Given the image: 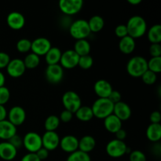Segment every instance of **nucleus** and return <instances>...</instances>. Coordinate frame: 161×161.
<instances>
[{
  "label": "nucleus",
  "instance_id": "obj_34",
  "mask_svg": "<svg viewBox=\"0 0 161 161\" xmlns=\"http://www.w3.org/2000/svg\"><path fill=\"white\" fill-rule=\"evenodd\" d=\"M31 41L29 40L28 39L26 38H23V39H19L18 42H17V50H18L20 53H28L31 50Z\"/></svg>",
  "mask_w": 161,
  "mask_h": 161
},
{
  "label": "nucleus",
  "instance_id": "obj_13",
  "mask_svg": "<svg viewBox=\"0 0 161 161\" xmlns=\"http://www.w3.org/2000/svg\"><path fill=\"white\" fill-rule=\"evenodd\" d=\"M8 120L15 127L22 125L26 119V112L21 106L12 107L7 113Z\"/></svg>",
  "mask_w": 161,
  "mask_h": 161
},
{
  "label": "nucleus",
  "instance_id": "obj_33",
  "mask_svg": "<svg viewBox=\"0 0 161 161\" xmlns=\"http://www.w3.org/2000/svg\"><path fill=\"white\" fill-rule=\"evenodd\" d=\"M148 70L157 74L161 72V57L151 58L147 62Z\"/></svg>",
  "mask_w": 161,
  "mask_h": 161
},
{
  "label": "nucleus",
  "instance_id": "obj_4",
  "mask_svg": "<svg viewBox=\"0 0 161 161\" xmlns=\"http://www.w3.org/2000/svg\"><path fill=\"white\" fill-rule=\"evenodd\" d=\"M69 30L71 36L76 40L86 39L91 33L87 20L84 19H78L72 21Z\"/></svg>",
  "mask_w": 161,
  "mask_h": 161
},
{
  "label": "nucleus",
  "instance_id": "obj_39",
  "mask_svg": "<svg viewBox=\"0 0 161 161\" xmlns=\"http://www.w3.org/2000/svg\"><path fill=\"white\" fill-rule=\"evenodd\" d=\"M8 142H9L13 146H14L17 149H20V148H21L22 146H23V138H21V137L19 135H17V134L14 135V136H13Z\"/></svg>",
  "mask_w": 161,
  "mask_h": 161
},
{
  "label": "nucleus",
  "instance_id": "obj_18",
  "mask_svg": "<svg viewBox=\"0 0 161 161\" xmlns=\"http://www.w3.org/2000/svg\"><path fill=\"white\" fill-rule=\"evenodd\" d=\"M113 114H114L123 122V121H126L130 118L131 108H130V105H127L126 102L121 101L118 103L114 104Z\"/></svg>",
  "mask_w": 161,
  "mask_h": 161
},
{
  "label": "nucleus",
  "instance_id": "obj_35",
  "mask_svg": "<svg viewBox=\"0 0 161 161\" xmlns=\"http://www.w3.org/2000/svg\"><path fill=\"white\" fill-rule=\"evenodd\" d=\"M93 64H94V60L90 54L80 57L78 66L80 69H83V70H87L92 67Z\"/></svg>",
  "mask_w": 161,
  "mask_h": 161
},
{
  "label": "nucleus",
  "instance_id": "obj_8",
  "mask_svg": "<svg viewBox=\"0 0 161 161\" xmlns=\"http://www.w3.org/2000/svg\"><path fill=\"white\" fill-rule=\"evenodd\" d=\"M127 146L124 141L113 139L108 142L106 145L105 150L107 154L112 158H120L126 154Z\"/></svg>",
  "mask_w": 161,
  "mask_h": 161
},
{
  "label": "nucleus",
  "instance_id": "obj_22",
  "mask_svg": "<svg viewBox=\"0 0 161 161\" xmlns=\"http://www.w3.org/2000/svg\"><path fill=\"white\" fill-rule=\"evenodd\" d=\"M96 146V141L91 135H85L79 140V148L80 151L89 154L92 152Z\"/></svg>",
  "mask_w": 161,
  "mask_h": 161
},
{
  "label": "nucleus",
  "instance_id": "obj_5",
  "mask_svg": "<svg viewBox=\"0 0 161 161\" xmlns=\"http://www.w3.org/2000/svg\"><path fill=\"white\" fill-rule=\"evenodd\" d=\"M62 104L64 109L71 112L74 114L82 106L81 98L75 91H66L62 96Z\"/></svg>",
  "mask_w": 161,
  "mask_h": 161
},
{
  "label": "nucleus",
  "instance_id": "obj_41",
  "mask_svg": "<svg viewBox=\"0 0 161 161\" xmlns=\"http://www.w3.org/2000/svg\"><path fill=\"white\" fill-rule=\"evenodd\" d=\"M115 34L117 37L120 38V39L128 36L126 25H119L118 26H116L115 28Z\"/></svg>",
  "mask_w": 161,
  "mask_h": 161
},
{
  "label": "nucleus",
  "instance_id": "obj_27",
  "mask_svg": "<svg viewBox=\"0 0 161 161\" xmlns=\"http://www.w3.org/2000/svg\"><path fill=\"white\" fill-rule=\"evenodd\" d=\"M91 44L86 39H80L76 40L74 45V51L80 57L88 55L91 52Z\"/></svg>",
  "mask_w": 161,
  "mask_h": 161
},
{
  "label": "nucleus",
  "instance_id": "obj_11",
  "mask_svg": "<svg viewBox=\"0 0 161 161\" xmlns=\"http://www.w3.org/2000/svg\"><path fill=\"white\" fill-rule=\"evenodd\" d=\"M80 56L73 50H68L61 54L59 64L66 69H72L78 66Z\"/></svg>",
  "mask_w": 161,
  "mask_h": 161
},
{
  "label": "nucleus",
  "instance_id": "obj_21",
  "mask_svg": "<svg viewBox=\"0 0 161 161\" xmlns=\"http://www.w3.org/2000/svg\"><path fill=\"white\" fill-rule=\"evenodd\" d=\"M104 126L108 132L115 134L122 128V121L114 114H111L104 119Z\"/></svg>",
  "mask_w": 161,
  "mask_h": 161
},
{
  "label": "nucleus",
  "instance_id": "obj_28",
  "mask_svg": "<svg viewBox=\"0 0 161 161\" xmlns=\"http://www.w3.org/2000/svg\"><path fill=\"white\" fill-rule=\"evenodd\" d=\"M89 28L91 30V32L97 33L98 31H102L105 26V20L101 16L94 15L90 18L87 21Z\"/></svg>",
  "mask_w": 161,
  "mask_h": 161
},
{
  "label": "nucleus",
  "instance_id": "obj_7",
  "mask_svg": "<svg viewBox=\"0 0 161 161\" xmlns=\"http://www.w3.org/2000/svg\"><path fill=\"white\" fill-rule=\"evenodd\" d=\"M83 2L82 0H61L58 3V6L64 16L75 15L82 9Z\"/></svg>",
  "mask_w": 161,
  "mask_h": 161
},
{
  "label": "nucleus",
  "instance_id": "obj_42",
  "mask_svg": "<svg viewBox=\"0 0 161 161\" xmlns=\"http://www.w3.org/2000/svg\"><path fill=\"white\" fill-rule=\"evenodd\" d=\"M10 60V57L7 53L0 51V69L6 68Z\"/></svg>",
  "mask_w": 161,
  "mask_h": 161
},
{
  "label": "nucleus",
  "instance_id": "obj_26",
  "mask_svg": "<svg viewBox=\"0 0 161 161\" xmlns=\"http://www.w3.org/2000/svg\"><path fill=\"white\" fill-rule=\"evenodd\" d=\"M74 114L75 115L77 119L82 122H89L94 118L91 107L87 105H82Z\"/></svg>",
  "mask_w": 161,
  "mask_h": 161
},
{
  "label": "nucleus",
  "instance_id": "obj_23",
  "mask_svg": "<svg viewBox=\"0 0 161 161\" xmlns=\"http://www.w3.org/2000/svg\"><path fill=\"white\" fill-rule=\"evenodd\" d=\"M135 47H136L135 39L130 36H127L120 39L119 42V50L124 54H130L133 53L134 50H135Z\"/></svg>",
  "mask_w": 161,
  "mask_h": 161
},
{
  "label": "nucleus",
  "instance_id": "obj_38",
  "mask_svg": "<svg viewBox=\"0 0 161 161\" xmlns=\"http://www.w3.org/2000/svg\"><path fill=\"white\" fill-rule=\"evenodd\" d=\"M146 156L140 150L131 151L129 157V161H146Z\"/></svg>",
  "mask_w": 161,
  "mask_h": 161
},
{
  "label": "nucleus",
  "instance_id": "obj_29",
  "mask_svg": "<svg viewBox=\"0 0 161 161\" xmlns=\"http://www.w3.org/2000/svg\"><path fill=\"white\" fill-rule=\"evenodd\" d=\"M147 37L152 44L160 43L161 42V25L159 24L153 25L147 31Z\"/></svg>",
  "mask_w": 161,
  "mask_h": 161
},
{
  "label": "nucleus",
  "instance_id": "obj_24",
  "mask_svg": "<svg viewBox=\"0 0 161 161\" xmlns=\"http://www.w3.org/2000/svg\"><path fill=\"white\" fill-rule=\"evenodd\" d=\"M146 138L152 142H158L161 139L160 124H150L146 129Z\"/></svg>",
  "mask_w": 161,
  "mask_h": 161
},
{
  "label": "nucleus",
  "instance_id": "obj_36",
  "mask_svg": "<svg viewBox=\"0 0 161 161\" xmlns=\"http://www.w3.org/2000/svg\"><path fill=\"white\" fill-rule=\"evenodd\" d=\"M142 80L144 82V83L147 85H153L157 82V75L154 72L151 71L147 70L142 75Z\"/></svg>",
  "mask_w": 161,
  "mask_h": 161
},
{
  "label": "nucleus",
  "instance_id": "obj_49",
  "mask_svg": "<svg viewBox=\"0 0 161 161\" xmlns=\"http://www.w3.org/2000/svg\"><path fill=\"white\" fill-rule=\"evenodd\" d=\"M115 135H116V139L124 142V139L127 138V132L125 130L121 128L116 133H115Z\"/></svg>",
  "mask_w": 161,
  "mask_h": 161
},
{
  "label": "nucleus",
  "instance_id": "obj_20",
  "mask_svg": "<svg viewBox=\"0 0 161 161\" xmlns=\"http://www.w3.org/2000/svg\"><path fill=\"white\" fill-rule=\"evenodd\" d=\"M17 134V127L11 124L8 119L0 121V139L9 141Z\"/></svg>",
  "mask_w": 161,
  "mask_h": 161
},
{
  "label": "nucleus",
  "instance_id": "obj_2",
  "mask_svg": "<svg viewBox=\"0 0 161 161\" xmlns=\"http://www.w3.org/2000/svg\"><path fill=\"white\" fill-rule=\"evenodd\" d=\"M148 61L142 56L130 58L127 64V72L134 78H139L148 70Z\"/></svg>",
  "mask_w": 161,
  "mask_h": 161
},
{
  "label": "nucleus",
  "instance_id": "obj_52",
  "mask_svg": "<svg viewBox=\"0 0 161 161\" xmlns=\"http://www.w3.org/2000/svg\"><path fill=\"white\" fill-rule=\"evenodd\" d=\"M127 3L131 5H138L142 3L141 0H127Z\"/></svg>",
  "mask_w": 161,
  "mask_h": 161
},
{
  "label": "nucleus",
  "instance_id": "obj_3",
  "mask_svg": "<svg viewBox=\"0 0 161 161\" xmlns=\"http://www.w3.org/2000/svg\"><path fill=\"white\" fill-rule=\"evenodd\" d=\"M114 104L112 103L108 98H97L94 101L91 106L94 117L98 119H105L113 113Z\"/></svg>",
  "mask_w": 161,
  "mask_h": 161
},
{
  "label": "nucleus",
  "instance_id": "obj_6",
  "mask_svg": "<svg viewBox=\"0 0 161 161\" xmlns=\"http://www.w3.org/2000/svg\"><path fill=\"white\" fill-rule=\"evenodd\" d=\"M23 146L28 153H36L42 147V137L35 131L28 132L23 138Z\"/></svg>",
  "mask_w": 161,
  "mask_h": 161
},
{
  "label": "nucleus",
  "instance_id": "obj_15",
  "mask_svg": "<svg viewBox=\"0 0 161 161\" xmlns=\"http://www.w3.org/2000/svg\"><path fill=\"white\" fill-rule=\"evenodd\" d=\"M59 146L66 153H72L78 150L79 139L73 135H65L60 139Z\"/></svg>",
  "mask_w": 161,
  "mask_h": 161
},
{
  "label": "nucleus",
  "instance_id": "obj_37",
  "mask_svg": "<svg viewBox=\"0 0 161 161\" xmlns=\"http://www.w3.org/2000/svg\"><path fill=\"white\" fill-rule=\"evenodd\" d=\"M10 98V91L6 86L0 87V105H5Z\"/></svg>",
  "mask_w": 161,
  "mask_h": 161
},
{
  "label": "nucleus",
  "instance_id": "obj_50",
  "mask_svg": "<svg viewBox=\"0 0 161 161\" xmlns=\"http://www.w3.org/2000/svg\"><path fill=\"white\" fill-rule=\"evenodd\" d=\"M7 110L5 108L4 105H0V121L6 119V117H7Z\"/></svg>",
  "mask_w": 161,
  "mask_h": 161
},
{
  "label": "nucleus",
  "instance_id": "obj_45",
  "mask_svg": "<svg viewBox=\"0 0 161 161\" xmlns=\"http://www.w3.org/2000/svg\"><path fill=\"white\" fill-rule=\"evenodd\" d=\"M150 122L151 124H160L161 115L160 111H153L150 115Z\"/></svg>",
  "mask_w": 161,
  "mask_h": 161
},
{
  "label": "nucleus",
  "instance_id": "obj_32",
  "mask_svg": "<svg viewBox=\"0 0 161 161\" xmlns=\"http://www.w3.org/2000/svg\"><path fill=\"white\" fill-rule=\"evenodd\" d=\"M66 161H91V159L89 154L78 149L75 152L69 154Z\"/></svg>",
  "mask_w": 161,
  "mask_h": 161
},
{
  "label": "nucleus",
  "instance_id": "obj_43",
  "mask_svg": "<svg viewBox=\"0 0 161 161\" xmlns=\"http://www.w3.org/2000/svg\"><path fill=\"white\" fill-rule=\"evenodd\" d=\"M72 118H73V113L65 109L63 110V111L61 112L59 116L60 121H61V122L63 123L70 122L72 119Z\"/></svg>",
  "mask_w": 161,
  "mask_h": 161
},
{
  "label": "nucleus",
  "instance_id": "obj_44",
  "mask_svg": "<svg viewBox=\"0 0 161 161\" xmlns=\"http://www.w3.org/2000/svg\"><path fill=\"white\" fill-rule=\"evenodd\" d=\"M108 100L113 104H116L118 102H121V99H122V96H121V94L117 91H114L113 90L112 91V93L110 94V95L108 96Z\"/></svg>",
  "mask_w": 161,
  "mask_h": 161
},
{
  "label": "nucleus",
  "instance_id": "obj_51",
  "mask_svg": "<svg viewBox=\"0 0 161 161\" xmlns=\"http://www.w3.org/2000/svg\"><path fill=\"white\" fill-rule=\"evenodd\" d=\"M5 82H6V77H5L4 74L0 71V87L4 86Z\"/></svg>",
  "mask_w": 161,
  "mask_h": 161
},
{
  "label": "nucleus",
  "instance_id": "obj_47",
  "mask_svg": "<svg viewBox=\"0 0 161 161\" xmlns=\"http://www.w3.org/2000/svg\"><path fill=\"white\" fill-rule=\"evenodd\" d=\"M20 161H41L38 158L37 155L33 153H28L21 158Z\"/></svg>",
  "mask_w": 161,
  "mask_h": 161
},
{
  "label": "nucleus",
  "instance_id": "obj_30",
  "mask_svg": "<svg viewBox=\"0 0 161 161\" xmlns=\"http://www.w3.org/2000/svg\"><path fill=\"white\" fill-rule=\"evenodd\" d=\"M60 119L55 115H50L46 119L44 122V127L46 131H55L60 125Z\"/></svg>",
  "mask_w": 161,
  "mask_h": 161
},
{
  "label": "nucleus",
  "instance_id": "obj_9",
  "mask_svg": "<svg viewBox=\"0 0 161 161\" xmlns=\"http://www.w3.org/2000/svg\"><path fill=\"white\" fill-rule=\"evenodd\" d=\"M45 76L50 83L58 84L64 77V69L59 64L47 65L45 71Z\"/></svg>",
  "mask_w": 161,
  "mask_h": 161
},
{
  "label": "nucleus",
  "instance_id": "obj_12",
  "mask_svg": "<svg viewBox=\"0 0 161 161\" xmlns=\"http://www.w3.org/2000/svg\"><path fill=\"white\" fill-rule=\"evenodd\" d=\"M6 69L7 74L12 78H19L22 76L26 71L23 60L20 58L10 60Z\"/></svg>",
  "mask_w": 161,
  "mask_h": 161
},
{
  "label": "nucleus",
  "instance_id": "obj_48",
  "mask_svg": "<svg viewBox=\"0 0 161 161\" xmlns=\"http://www.w3.org/2000/svg\"><path fill=\"white\" fill-rule=\"evenodd\" d=\"M72 23V21L71 20V17H69V16H64L61 19V25L64 28H69Z\"/></svg>",
  "mask_w": 161,
  "mask_h": 161
},
{
  "label": "nucleus",
  "instance_id": "obj_25",
  "mask_svg": "<svg viewBox=\"0 0 161 161\" xmlns=\"http://www.w3.org/2000/svg\"><path fill=\"white\" fill-rule=\"evenodd\" d=\"M61 54H62V52L58 47H51L44 56L47 65L59 64Z\"/></svg>",
  "mask_w": 161,
  "mask_h": 161
},
{
  "label": "nucleus",
  "instance_id": "obj_31",
  "mask_svg": "<svg viewBox=\"0 0 161 161\" xmlns=\"http://www.w3.org/2000/svg\"><path fill=\"white\" fill-rule=\"evenodd\" d=\"M23 61L26 69H36V68L39 66V63H40V57H39L38 55L35 54L33 53H30L26 55Z\"/></svg>",
  "mask_w": 161,
  "mask_h": 161
},
{
  "label": "nucleus",
  "instance_id": "obj_40",
  "mask_svg": "<svg viewBox=\"0 0 161 161\" xmlns=\"http://www.w3.org/2000/svg\"><path fill=\"white\" fill-rule=\"evenodd\" d=\"M149 53L152 58H157L161 56V45L160 43L151 44L149 47Z\"/></svg>",
  "mask_w": 161,
  "mask_h": 161
},
{
  "label": "nucleus",
  "instance_id": "obj_46",
  "mask_svg": "<svg viewBox=\"0 0 161 161\" xmlns=\"http://www.w3.org/2000/svg\"><path fill=\"white\" fill-rule=\"evenodd\" d=\"M36 154L37 155L38 158L42 161L44 160H47V159L48 158L49 151L47 150V149H44L43 147H42L40 149H39V150L36 153Z\"/></svg>",
  "mask_w": 161,
  "mask_h": 161
},
{
  "label": "nucleus",
  "instance_id": "obj_19",
  "mask_svg": "<svg viewBox=\"0 0 161 161\" xmlns=\"http://www.w3.org/2000/svg\"><path fill=\"white\" fill-rule=\"evenodd\" d=\"M17 149L8 141L0 142V158L3 160L11 161L16 158Z\"/></svg>",
  "mask_w": 161,
  "mask_h": 161
},
{
  "label": "nucleus",
  "instance_id": "obj_10",
  "mask_svg": "<svg viewBox=\"0 0 161 161\" xmlns=\"http://www.w3.org/2000/svg\"><path fill=\"white\" fill-rule=\"evenodd\" d=\"M51 47V42L48 39L45 37H39L31 42V53L39 57L45 56Z\"/></svg>",
  "mask_w": 161,
  "mask_h": 161
},
{
  "label": "nucleus",
  "instance_id": "obj_17",
  "mask_svg": "<svg viewBox=\"0 0 161 161\" xmlns=\"http://www.w3.org/2000/svg\"><path fill=\"white\" fill-rule=\"evenodd\" d=\"M94 90L98 98H108L113 91L111 83L105 80H99L96 81Z\"/></svg>",
  "mask_w": 161,
  "mask_h": 161
},
{
  "label": "nucleus",
  "instance_id": "obj_14",
  "mask_svg": "<svg viewBox=\"0 0 161 161\" xmlns=\"http://www.w3.org/2000/svg\"><path fill=\"white\" fill-rule=\"evenodd\" d=\"M41 137H42V147L47 149L49 152L55 150L59 146L61 138L57 132L46 131Z\"/></svg>",
  "mask_w": 161,
  "mask_h": 161
},
{
  "label": "nucleus",
  "instance_id": "obj_1",
  "mask_svg": "<svg viewBox=\"0 0 161 161\" xmlns=\"http://www.w3.org/2000/svg\"><path fill=\"white\" fill-rule=\"evenodd\" d=\"M128 36L133 39H138L147 31V24L142 17L138 15L130 17L126 25Z\"/></svg>",
  "mask_w": 161,
  "mask_h": 161
},
{
  "label": "nucleus",
  "instance_id": "obj_16",
  "mask_svg": "<svg viewBox=\"0 0 161 161\" xmlns=\"http://www.w3.org/2000/svg\"><path fill=\"white\" fill-rule=\"evenodd\" d=\"M7 25L13 30H20L25 25V17L21 13L14 11L8 14L6 18Z\"/></svg>",
  "mask_w": 161,
  "mask_h": 161
}]
</instances>
